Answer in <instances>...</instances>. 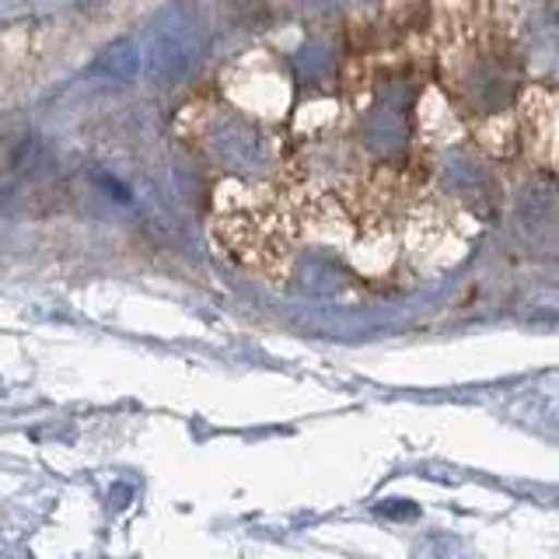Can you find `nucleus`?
<instances>
[{
    "label": "nucleus",
    "mask_w": 559,
    "mask_h": 559,
    "mask_svg": "<svg viewBox=\"0 0 559 559\" xmlns=\"http://www.w3.org/2000/svg\"><path fill=\"white\" fill-rule=\"evenodd\" d=\"M476 136H479V144L489 151V154H497V157H511L514 154V144H518V127H514V119H483L476 122Z\"/></svg>",
    "instance_id": "20e7f679"
},
{
    "label": "nucleus",
    "mask_w": 559,
    "mask_h": 559,
    "mask_svg": "<svg viewBox=\"0 0 559 559\" xmlns=\"http://www.w3.org/2000/svg\"><path fill=\"white\" fill-rule=\"evenodd\" d=\"M290 231L294 217L273 186H221L214 203V238L241 266L255 273H280L290 259Z\"/></svg>",
    "instance_id": "f257e3e1"
},
{
    "label": "nucleus",
    "mask_w": 559,
    "mask_h": 559,
    "mask_svg": "<svg viewBox=\"0 0 559 559\" xmlns=\"http://www.w3.org/2000/svg\"><path fill=\"white\" fill-rule=\"evenodd\" d=\"M57 35L60 25L52 17H28L0 28V92L39 78V70L52 60Z\"/></svg>",
    "instance_id": "f03ea898"
},
{
    "label": "nucleus",
    "mask_w": 559,
    "mask_h": 559,
    "mask_svg": "<svg viewBox=\"0 0 559 559\" xmlns=\"http://www.w3.org/2000/svg\"><path fill=\"white\" fill-rule=\"evenodd\" d=\"M518 140H524L532 162L542 171H552L556 151V87L552 84H528L518 98L514 112Z\"/></svg>",
    "instance_id": "7ed1b4c3"
}]
</instances>
